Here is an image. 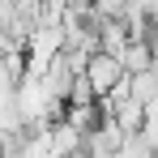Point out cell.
Listing matches in <instances>:
<instances>
[{"mask_svg": "<svg viewBox=\"0 0 158 158\" xmlns=\"http://www.w3.org/2000/svg\"><path fill=\"white\" fill-rule=\"evenodd\" d=\"M85 81H90L94 98L103 103V98H111L115 90H124V85H128V69H124V60H120V56L94 52L90 60H85Z\"/></svg>", "mask_w": 158, "mask_h": 158, "instance_id": "obj_1", "label": "cell"}, {"mask_svg": "<svg viewBox=\"0 0 158 158\" xmlns=\"http://www.w3.org/2000/svg\"><path fill=\"white\" fill-rule=\"evenodd\" d=\"M124 69L128 73H145V69H154L158 64V56H154V47H150V39H132L128 47H124Z\"/></svg>", "mask_w": 158, "mask_h": 158, "instance_id": "obj_2", "label": "cell"}, {"mask_svg": "<svg viewBox=\"0 0 158 158\" xmlns=\"http://www.w3.org/2000/svg\"><path fill=\"white\" fill-rule=\"evenodd\" d=\"M128 94L137 103H154L158 98V64L145 69V73H128Z\"/></svg>", "mask_w": 158, "mask_h": 158, "instance_id": "obj_3", "label": "cell"}, {"mask_svg": "<svg viewBox=\"0 0 158 158\" xmlns=\"http://www.w3.org/2000/svg\"><path fill=\"white\" fill-rule=\"evenodd\" d=\"M94 13L98 17H124L128 13V0H94Z\"/></svg>", "mask_w": 158, "mask_h": 158, "instance_id": "obj_4", "label": "cell"}]
</instances>
